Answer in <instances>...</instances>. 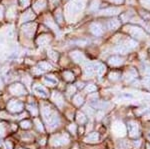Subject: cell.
Instances as JSON below:
<instances>
[{
    "instance_id": "cell-1",
    "label": "cell",
    "mask_w": 150,
    "mask_h": 149,
    "mask_svg": "<svg viewBox=\"0 0 150 149\" xmlns=\"http://www.w3.org/2000/svg\"><path fill=\"white\" fill-rule=\"evenodd\" d=\"M41 113H42L45 123H46L47 127L50 130L58 127L60 123V117L50 105H44L41 109Z\"/></svg>"
},
{
    "instance_id": "cell-2",
    "label": "cell",
    "mask_w": 150,
    "mask_h": 149,
    "mask_svg": "<svg viewBox=\"0 0 150 149\" xmlns=\"http://www.w3.org/2000/svg\"><path fill=\"white\" fill-rule=\"evenodd\" d=\"M84 2H85V0H73L72 2H70L68 6H67V18H70V16L73 17L75 14L80 12L84 7Z\"/></svg>"
},
{
    "instance_id": "cell-3",
    "label": "cell",
    "mask_w": 150,
    "mask_h": 149,
    "mask_svg": "<svg viewBox=\"0 0 150 149\" xmlns=\"http://www.w3.org/2000/svg\"><path fill=\"white\" fill-rule=\"evenodd\" d=\"M124 30L129 33L133 38H135V39H137V40H142L145 38V33L143 29L140 27H137V26H134V25L125 26Z\"/></svg>"
},
{
    "instance_id": "cell-4",
    "label": "cell",
    "mask_w": 150,
    "mask_h": 149,
    "mask_svg": "<svg viewBox=\"0 0 150 149\" xmlns=\"http://www.w3.org/2000/svg\"><path fill=\"white\" fill-rule=\"evenodd\" d=\"M69 142V136L67 134H56L50 138V144L54 147L65 145Z\"/></svg>"
},
{
    "instance_id": "cell-5",
    "label": "cell",
    "mask_w": 150,
    "mask_h": 149,
    "mask_svg": "<svg viewBox=\"0 0 150 149\" xmlns=\"http://www.w3.org/2000/svg\"><path fill=\"white\" fill-rule=\"evenodd\" d=\"M111 130H112L113 134L115 136H118V137H123V136L126 135V126L120 121H115L114 123L111 126Z\"/></svg>"
},
{
    "instance_id": "cell-6",
    "label": "cell",
    "mask_w": 150,
    "mask_h": 149,
    "mask_svg": "<svg viewBox=\"0 0 150 149\" xmlns=\"http://www.w3.org/2000/svg\"><path fill=\"white\" fill-rule=\"evenodd\" d=\"M7 110L11 113H20L23 110V103L16 99H11L7 103Z\"/></svg>"
},
{
    "instance_id": "cell-7",
    "label": "cell",
    "mask_w": 150,
    "mask_h": 149,
    "mask_svg": "<svg viewBox=\"0 0 150 149\" xmlns=\"http://www.w3.org/2000/svg\"><path fill=\"white\" fill-rule=\"evenodd\" d=\"M9 91H10L11 94L16 95V96H20L26 94V89L24 87V85L20 83H14L12 85L9 86Z\"/></svg>"
},
{
    "instance_id": "cell-8",
    "label": "cell",
    "mask_w": 150,
    "mask_h": 149,
    "mask_svg": "<svg viewBox=\"0 0 150 149\" xmlns=\"http://www.w3.org/2000/svg\"><path fill=\"white\" fill-rule=\"evenodd\" d=\"M127 125H128V134H129L130 137L132 138L137 137L139 135V126L137 124V122L131 120V121L128 122Z\"/></svg>"
},
{
    "instance_id": "cell-9",
    "label": "cell",
    "mask_w": 150,
    "mask_h": 149,
    "mask_svg": "<svg viewBox=\"0 0 150 149\" xmlns=\"http://www.w3.org/2000/svg\"><path fill=\"white\" fill-rule=\"evenodd\" d=\"M121 9L118 8V7H109V8L103 9L98 12V15L101 16H112V15H117L120 13Z\"/></svg>"
},
{
    "instance_id": "cell-10",
    "label": "cell",
    "mask_w": 150,
    "mask_h": 149,
    "mask_svg": "<svg viewBox=\"0 0 150 149\" xmlns=\"http://www.w3.org/2000/svg\"><path fill=\"white\" fill-rule=\"evenodd\" d=\"M70 57L73 60L75 63H82L83 61H85V56L84 54L80 51H77V50H74L70 53Z\"/></svg>"
},
{
    "instance_id": "cell-11",
    "label": "cell",
    "mask_w": 150,
    "mask_h": 149,
    "mask_svg": "<svg viewBox=\"0 0 150 149\" xmlns=\"http://www.w3.org/2000/svg\"><path fill=\"white\" fill-rule=\"evenodd\" d=\"M35 28H36V25L34 23L25 24V25L22 27V32L26 36H28V37H32L33 34H34V32H35Z\"/></svg>"
},
{
    "instance_id": "cell-12",
    "label": "cell",
    "mask_w": 150,
    "mask_h": 149,
    "mask_svg": "<svg viewBox=\"0 0 150 149\" xmlns=\"http://www.w3.org/2000/svg\"><path fill=\"white\" fill-rule=\"evenodd\" d=\"M52 100L54 101L55 104L57 105L58 107H63L64 105V99H63V96H62L61 94H60L59 92H53L52 93Z\"/></svg>"
},
{
    "instance_id": "cell-13",
    "label": "cell",
    "mask_w": 150,
    "mask_h": 149,
    "mask_svg": "<svg viewBox=\"0 0 150 149\" xmlns=\"http://www.w3.org/2000/svg\"><path fill=\"white\" fill-rule=\"evenodd\" d=\"M90 31L93 35L95 36H101L103 34V29L99 23H92L90 25Z\"/></svg>"
},
{
    "instance_id": "cell-14",
    "label": "cell",
    "mask_w": 150,
    "mask_h": 149,
    "mask_svg": "<svg viewBox=\"0 0 150 149\" xmlns=\"http://www.w3.org/2000/svg\"><path fill=\"white\" fill-rule=\"evenodd\" d=\"M123 58L119 56H112L110 57L109 59H108V64H109L110 66H113V67H117V66H120L123 64Z\"/></svg>"
},
{
    "instance_id": "cell-15",
    "label": "cell",
    "mask_w": 150,
    "mask_h": 149,
    "mask_svg": "<svg viewBox=\"0 0 150 149\" xmlns=\"http://www.w3.org/2000/svg\"><path fill=\"white\" fill-rule=\"evenodd\" d=\"M34 91L35 93L37 94L38 96L42 98H47L48 97V92H47V89L45 87H43L42 85H36L34 87Z\"/></svg>"
},
{
    "instance_id": "cell-16",
    "label": "cell",
    "mask_w": 150,
    "mask_h": 149,
    "mask_svg": "<svg viewBox=\"0 0 150 149\" xmlns=\"http://www.w3.org/2000/svg\"><path fill=\"white\" fill-rule=\"evenodd\" d=\"M34 18H35V14L33 13L32 9H29V10H27L26 12H24V14L20 18V21L23 23V22H27V21H31Z\"/></svg>"
},
{
    "instance_id": "cell-17",
    "label": "cell",
    "mask_w": 150,
    "mask_h": 149,
    "mask_svg": "<svg viewBox=\"0 0 150 149\" xmlns=\"http://www.w3.org/2000/svg\"><path fill=\"white\" fill-rule=\"evenodd\" d=\"M51 40V37H50L48 34H43V35H40L39 37L37 38L36 40V43H37L39 46H44V45L48 44Z\"/></svg>"
},
{
    "instance_id": "cell-18",
    "label": "cell",
    "mask_w": 150,
    "mask_h": 149,
    "mask_svg": "<svg viewBox=\"0 0 150 149\" xmlns=\"http://www.w3.org/2000/svg\"><path fill=\"white\" fill-rule=\"evenodd\" d=\"M46 7V1L45 0H36L33 4V9L36 12H40Z\"/></svg>"
},
{
    "instance_id": "cell-19",
    "label": "cell",
    "mask_w": 150,
    "mask_h": 149,
    "mask_svg": "<svg viewBox=\"0 0 150 149\" xmlns=\"http://www.w3.org/2000/svg\"><path fill=\"white\" fill-rule=\"evenodd\" d=\"M137 77V72L135 69L131 68L130 70H128V72H126L124 75V80L126 81V82H130V81H132L133 79H135Z\"/></svg>"
},
{
    "instance_id": "cell-20",
    "label": "cell",
    "mask_w": 150,
    "mask_h": 149,
    "mask_svg": "<svg viewBox=\"0 0 150 149\" xmlns=\"http://www.w3.org/2000/svg\"><path fill=\"white\" fill-rule=\"evenodd\" d=\"M98 140H99V134L97 132H92V133H90L84 139V141L86 143H96L98 142Z\"/></svg>"
},
{
    "instance_id": "cell-21",
    "label": "cell",
    "mask_w": 150,
    "mask_h": 149,
    "mask_svg": "<svg viewBox=\"0 0 150 149\" xmlns=\"http://www.w3.org/2000/svg\"><path fill=\"white\" fill-rule=\"evenodd\" d=\"M120 26V21L118 19H111L107 22V27L109 28L110 30H116L118 29Z\"/></svg>"
},
{
    "instance_id": "cell-22",
    "label": "cell",
    "mask_w": 150,
    "mask_h": 149,
    "mask_svg": "<svg viewBox=\"0 0 150 149\" xmlns=\"http://www.w3.org/2000/svg\"><path fill=\"white\" fill-rule=\"evenodd\" d=\"M113 50H114L115 52H117V53L126 54L130 49L126 46V45L124 44V43H123V44H119V45H117V46H115Z\"/></svg>"
},
{
    "instance_id": "cell-23",
    "label": "cell",
    "mask_w": 150,
    "mask_h": 149,
    "mask_svg": "<svg viewBox=\"0 0 150 149\" xmlns=\"http://www.w3.org/2000/svg\"><path fill=\"white\" fill-rule=\"evenodd\" d=\"M94 73H95V71H94V65L92 63H88L84 67V74H85V76L91 77Z\"/></svg>"
},
{
    "instance_id": "cell-24",
    "label": "cell",
    "mask_w": 150,
    "mask_h": 149,
    "mask_svg": "<svg viewBox=\"0 0 150 149\" xmlns=\"http://www.w3.org/2000/svg\"><path fill=\"white\" fill-rule=\"evenodd\" d=\"M94 65V71L96 72V74L98 75H102V74L105 72V66L101 63H95Z\"/></svg>"
},
{
    "instance_id": "cell-25",
    "label": "cell",
    "mask_w": 150,
    "mask_h": 149,
    "mask_svg": "<svg viewBox=\"0 0 150 149\" xmlns=\"http://www.w3.org/2000/svg\"><path fill=\"white\" fill-rule=\"evenodd\" d=\"M54 76H47L46 78L43 79V82L45 84H47L48 86H50V87H52V86H54L55 84L57 83V79L53 78Z\"/></svg>"
},
{
    "instance_id": "cell-26",
    "label": "cell",
    "mask_w": 150,
    "mask_h": 149,
    "mask_svg": "<svg viewBox=\"0 0 150 149\" xmlns=\"http://www.w3.org/2000/svg\"><path fill=\"white\" fill-rule=\"evenodd\" d=\"M93 107L97 108V109H105L106 107L109 106V103L104 102V101H96L93 102Z\"/></svg>"
},
{
    "instance_id": "cell-27",
    "label": "cell",
    "mask_w": 150,
    "mask_h": 149,
    "mask_svg": "<svg viewBox=\"0 0 150 149\" xmlns=\"http://www.w3.org/2000/svg\"><path fill=\"white\" fill-rule=\"evenodd\" d=\"M45 23L47 24V26L48 27H50L51 29H53L54 31H58V27H57V25L55 24L54 21L52 20V18L51 17H48L45 19Z\"/></svg>"
},
{
    "instance_id": "cell-28",
    "label": "cell",
    "mask_w": 150,
    "mask_h": 149,
    "mask_svg": "<svg viewBox=\"0 0 150 149\" xmlns=\"http://www.w3.org/2000/svg\"><path fill=\"white\" fill-rule=\"evenodd\" d=\"M76 120L79 124H84V123H86V121H87V117L82 113V112H78V113L76 114Z\"/></svg>"
},
{
    "instance_id": "cell-29",
    "label": "cell",
    "mask_w": 150,
    "mask_h": 149,
    "mask_svg": "<svg viewBox=\"0 0 150 149\" xmlns=\"http://www.w3.org/2000/svg\"><path fill=\"white\" fill-rule=\"evenodd\" d=\"M73 103L76 106H81V105L83 104V97L79 94L75 95L73 97Z\"/></svg>"
},
{
    "instance_id": "cell-30",
    "label": "cell",
    "mask_w": 150,
    "mask_h": 149,
    "mask_svg": "<svg viewBox=\"0 0 150 149\" xmlns=\"http://www.w3.org/2000/svg\"><path fill=\"white\" fill-rule=\"evenodd\" d=\"M38 66H39L43 71L51 70V69H52V66L50 65V64L48 63V62H46V61H42V62H40V63L38 64Z\"/></svg>"
},
{
    "instance_id": "cell-31",
    "label": "cell",
    "mask_w": 150,
    "mask_h": 149,
    "mask_svg": "<svg viewBox=\"0 0 150 149\" xmlns=\"http://www.w3.org/2000/svg\"><path fill=\"white\" fill-rule=\"evenodd\" d=\"M63 78L65 79L66 81H73L74 80V75L72 72L70 71H64L63 72Z\"/></svg>"
},
{
    "instance_id": "cell-32",
    "label": "cell",
    "mask_w": 150,
    "mask_h": 149,
    "mask_svg": "<svg viewBox=\"0 0 150 149\" xmlns=\"http://www.w3.org/2000/svg\"><path fill=\"white\" fill-rule=\"evenodd\" d=\"M124 44L126 45V46H127L128 48H129L130 50L133 49V48H135V47L137 46V43H136V41H134V40H133V39H128V40H126Z\"/></svg>"
},
{
    "instance_id": "cell-33",
    "label": "cell",
    "mask_w": 150,
    "mask_h": 149,
    "mask_svg": "<svg viewBox=\"0 0 150 149\" xmlns=\"http://www.w3.org/2000/svg\"><path fill=\"white\" fill-rule=\"evenodd\" d=\"M99 5H100V2H99V0H93L92 3L90 4L89 9H90V11H96L98 9Z\"/></svg>"
},
{
    "instance_id": "cell-34",
    "label": "cell",
    "mask_w": 150,
    "mask_h": 149,
    "mask_svg": "<svg viewBox=\"0 0 150 149\" xmlns=\"http://www.w3.org/2000/svg\"><path fill=\"white\" fill-rule=\"evenodd\" d=\"M27 109L33 116H37L38 115V109L34 106V105H27Z\"/></svg>"
},
{
    "instance_id": "cell-35",
    "label": "cell",
    "mask_w": 150,
    "mask_h": 149,
    "mask_svg": "<svg viewBox=\"0 0 150 149\" xmlns=\"http://www.w3.org/2000/svg\"><path fill=\"white\" fill-rule=\"evenodd\" d=\"M20 126H21V128H23V129H29V128H31L32 124H31V122L29 121V120H23V121L20 122Z\"/></svg>"
},
{
    "instance_id": "cell-36",
    "label": "cell",
    "mask_w": 150,
    "mask_h": 149,
    "mask_svg": "<svg viewBox=\"0 0 150 149\" xmlns=\"http://www.w3.org/2000/svg\"><path fill=\"white\" fill-rule=\"evenodd\" d=\"M47 55H48V57H49L50 59L54 60V61H56V60L58 59V54L55 51H53V50H48Z\"/></svg>"
},
{
    "instance_id": "cell-37",
    "label": "cell",
    "mask_w": 150,
    "mask_h": 149,
    "mask_svg": "<svg viewBox=\"0 0 150 149\" xmlns=\"http://www.w3.org/2000/svg\"><path fill=\"white\" fill-rule=\"evenodd\" d=\"M34 123H35L36 128H37V130H38V131H41V132L44 131V127H43L42 123L40 122V120H39V119H38V118H35V119H34Z\"/></svg>"
},
{
    "instance_id": "cell-38",
    "label": "cell",
    "mask_w": 150,
    "mask_h": 149,
    "mask_svg": "<svg viewBox=\"0 0 150 149\" xmlns=\"http://www.w3.org/2000/svg\"><path fill=\"white\" fill-rule=\"evenodd\" d=\"M119 77H120V74L118 73V72L113 71V72H111V73L109 74V79H110V80H112V81L118 80Z\"/></svg>"
},
{
    "instance_id": "cell-39",
    "label": "cell",
    "mask_w": 150,
    "mask_h": 149,
    "mask_svg": "<svg viewBox=\"0 0 150 149\" xmlns=\"http://www.w3.org/2000/svg\"><path fill=\"white\" fill-rule=\"evenodd\" d=\"M85 90H86V92H88V93H92L97 90V87H96L94 84H89V85H87L85 87Z\"/></svg>"
},
{
    "instance_id": "cell-40",
    "label": "cell",
    "mask_w": 150,
    "mask_h": 149,
    "mask_svg": "<svg viewBox=\"0 0 150 149\" xmlns=\"http://www.w3.org/2000/svg\"><path fill=\"white\" fill-rule=\"evenodd\" d=\"M140 3L141 5L146 9H149L150 10V0H140Z\"/></svg>"
},
{
    "instance_id": "cell-41",
    "label": "cell",
    "mask_w": 150,
    "mask_h": 149,
    "mask_svg": "<svg viewBox=\"0 0 150 149\" xmlns=\"http://www.w3.org/2000/svg\"><path fill=\"white\" fill-rule=\"evenodd\" d=\"M14 16H15V14H14V8H9L8 11H7V18L8 19H12L14 18Z\"/></svg>"
},
{
    "instance_id": "cell-42",
    "label": "cell",
    "mask_w": 150,
    "mask_h": 149,
    "mask_svg": "<svg viewBox=\"0 0 150 149\" xmlns=\"http://www.w3.org/2000/svg\"><path fill=\"white\" fill-rule=\"evenodd\" d=\"M55 16H56V19L58 20V22H61V17H62V13H61V10L58 9V10L55 12Z\"/></svg>"
},
{
    "instance_id": "cell-43",
    "label": "cell",
    "mask_w": 150,
    "mask_h": 149,
    "mask_svg": "<svg viewBox=\"0 0 150 149\" xmlns=\"http://www.w3.org/2000/svg\"><path fill=\"white\" fill-rule=\"evenodd\" d=\"M75 90H76V87L73 85H70L68 86V88H67V93H68V94H73V93H75Z\"/></svg>"
},
{
    "instance_id": "cell-44",
    "label": "cell",
    "mask_w": 150,
    "mask_h": 149,
    "mask_svg": "<svg viewBox=\"0 0 150 149\" xmlns=\"http://www.w3.org/2000/svg\"><path fill=\"white\" fill-rule=\"evenodd\" d=\"M85 111H86V113L88 114V116H93L94 115V110L92 108L87 106V107H85Z\"/></svg>"
},
{
    "instance_id": "cell-45",
    "label": "cell",
    "mask_w": 150,
    "mask_h": 149,
    "mask_svg": "<svg viewBox=\"0 0 150 149\" xmlns=\"http://www.w3.org/2000/svg\"><path fill=\"white\" fill-rule=\"evenodd\" d=\"M23 81H24V83H25V85L27 86V87H29V86H30V82H31V77L26 76V77L23 78Z\"/></svg>"
},
{
    "instance_id": "cell-46",
    "label": "cell",
    "mask_w": 150,
    "mask_h": 149,
    "mask_svg": "<svg viewBox=\"0 0 150 149\" xmlns=\"http://www.w3.org/2000/svg\"><path fill=\"white\" fill-rule=\"evenodd\" d=\"M6 132V128L4 127L3 124H0V136H4Z\"/></svg>"
},
{
    "instance_id": "cell-47",
    "label": "cell",
    "mask_w": 150,
    "mask_h": 149,
    "mask_svg": "<svg viewBox=\"0 0 150 149\" xmlns=\"http://www.w3.org/2000/svg\"><path fill=\"white\" fill-rule=\"evenodd\" d=\"M68 130L71 132V133L75 134L76 133V125H74V124H71V125L68 126Z\"/></svg>"
},
{
    "instance_id": "cell-48",
    "label": "cell",
    "mask_w": 150,
    "mask_h": 149,
    "mask_svg": "<svg viewBox=\"0 0 150 149\" xmlns=\"http://www.w3.org/2000/svg\"><path fill=\"white\" fill-rule=\"evenodd\" d=\"M43 72H44V71H43L39 66L36 67V68L33 69V73H34V74H42Z\"/></svg>"
},
{
    "instance_id": "cell-49",
    "label": "cell",
    "mask_w": 150,
    "mask_h": 149,
    "mask_svg": "<svg viewBox=\"0 0 150 149\" xmlns=\"http://www.w3.org/2000/svg\"><path fill=\"white\" fill-rule=\"evenodd\" d=\"M19 2H20V4L23 7H26V6L29 5V3H30V0H19Z\"/></svg>"
},
{
    "instance_id": "cell-50",
    "label": "cell",
    "mask_w": 150,
    "mask_h": 149,
    "mask_svg": "<svg viewBox=\"0 0 150 149\" xmlns=\"http://www.w3.org/2000/svg\"><path fill=\"white\" fill-rule=\"evenodd\" d=\"M5 146H6L7 149H13V145H12V143L10 142V141H6Z\"/></svg>"
},
{
    "instance_id": "cell-51",
    "label": "cell",
    "mask_w": 150,
    "mask_h": 149,
    "mask_svg": "<svg viewBox=\"0 0 150 149\" xmlns=\"http://www.w3.org/2000/svg\"><path fill=\"white\" fill-rule=\"evenodd\" d=\"M109 1L112 2V3H115V4H121V3H123L124 0H109Z\"/></svg>"
},
{
    "instance_id": "cell-52",
    "label": "cell",
    "mask_w": 150,
    "mask_h": 149,
    "mask_svg": "<svg viewBox=\"0 0 150 149\" xmlns=\"http://www.w3.org/2000/svg\"><path fill=\"white\" fill-rule=\"evenodd\" d=\"M3 17V6L0 5V20Z\"/></svg>"
},
{
    "instance_id": "cell-53",
    "label": "cell",
    "mask_w": 150,
    "mask_h": 149,
    "mask_svg": "<svg viewBox=\"0 0 150 149\" xmlns=\"http://www.w3.org/2000/svg\"><path fill=\"white\" fill-rule=\"evenodd\" d=\"M103 112H98V113H97V119L98 120H100L101 118H102V116H103Z\"/></svg>"
},
{
    "instance_id": "cell-54",
    "label": "cell",
    "mask_w": 150,
    "mask_h": 149,
    "mask_svg": "<svg viewBox=\"0 0 150 149\" xmlns=\"http://www.w3.org/2000/svg\"><path fill=\"white\" fill-rule=\"evenodd\" d=\"M77 87L82 88V87H83V83H77Z\"/></svg>"
},
{
    "instance_id": "cell-55",
    "label": "cell",
    "mask_w": 150,
    "mask_h": 149,
    "mask_svg": "<svg viewBox=\"0 0 150 149\" xmlns=\"http://www.w3.org/2000/svg\"><path fill=\"white\" fill-rule=\"evenodd\" d=\"M146 148H147V149H150V144H147V145H146Z\"/></svg>"
},
{
    "instance_id": "cell-56",
    "label": "cell",
    "mask_w": 150,
    "mask_h": 149,
    "mask_svg": "<svg viewBox=\"0 0 150 149\" xmlns=\"http://www.w3.org/2000/svg\"><path fill=\"white\" fill-rule=\"evenodd\" d=\"M147 137H148V139H149V140H150V132H149V133H148V135H147Z\"/></svg>"
},
{
    "instance_id": "cell-57",
    "label": "cell",
    "mask_w": 150,
    "mask_h": 149,
    "mask_svg": "<svg viewBox=\"0 0 150 149\" xmlns=\"http://www.w3.org/2000/svg\"><path fill=\"white\" fill-rule=\"evenodd\" d=\"M19 149H23V148H19Z\"/></svg>"
}]
</instances>
